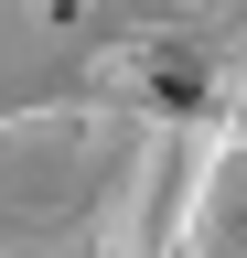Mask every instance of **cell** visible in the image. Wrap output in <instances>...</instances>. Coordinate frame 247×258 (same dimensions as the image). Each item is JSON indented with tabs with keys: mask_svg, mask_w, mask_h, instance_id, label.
Segmentation results:
<instances>
[]
</instances>
